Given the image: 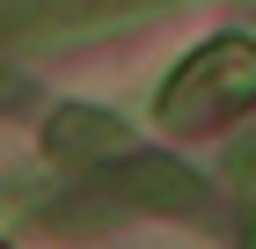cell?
Wrapping results in <instances>:
<instances>
[{"label":"cell","mask_w":256,"mask_h":249,"mask_svg":"<svg viewBox=\"0 0 256 249\" xmlns=\"http://www.w3.org/2000/svg\"><path fill=\"white\" fill-rule=\"evenodd\" d=\"M256 103V44L249 37H212L205 52H190L161 88V125L168 132H212L234 110Z\"/></svg>","instance_id":"cell-1"},{"label":"cell","mask_w":256,"mask_h":249,"mask_svg":"<svg viewBox=\"0 0 256 249\" xmlns=\"http://www.w3.org/2000/svg\"><path fill=\"white\" fill-rule=\"evenodd\" d=\"M154 8H176V0H8L0 30L22 44H66V37H96L110 22H139Z\"/></svg>","instance_id":"cell-2"},{"label":"cell","mask_w":256,"mask_h":249,"mask_svg":"<svg viewBox=\"0 0 256 249\" xmlns=\"http://www.w3.org/2000/svg\"><path fill=\"white\" fill-rule=\"evenodd\" d=\"M110 191L139 212H198L205 205V183L183 161H168V154H118V169L102 176V198Z\"/></svg>","instance_id":"cell-3"},{"label":"cell","mask_w":256,"mask_h":249,"mask_svg":"<svg viewBox=\"0 0 256 249\" xmlns=\"http://www.w3.org/2000/svg\"><path fill=\"white\" fill-rule=\"evenodd\" d=\"M44 154L52 161H118L132 154V125L110 110H88V103H66L44 117Z\"/></svg>","instance_id":"cell-4"},{"label":"cell","mask_w":256,"mask_h":249,"mask_svg":"<svg viewBox=\"0 0 256 249\" xmlns=\"http://www.w3.org/2000/svg\"><path fill=\"white\" fill-rule=\"evenodd\" d=\"M249 249H256V234H249Z\"/></svg>","instance_id":"cell-5"}]
</instances>
